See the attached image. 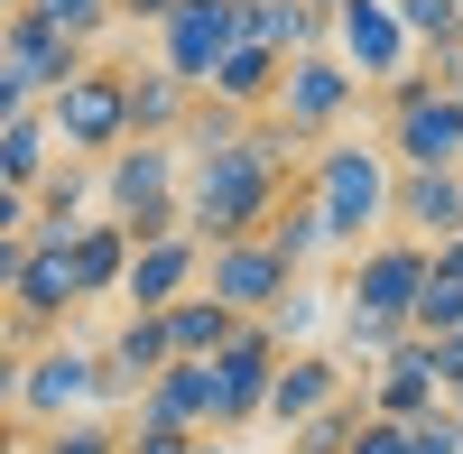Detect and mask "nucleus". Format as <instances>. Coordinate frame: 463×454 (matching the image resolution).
<instances>
[{
    "label": "nucleus",
    "instance_id": "nucleus-45",
    "mask_svg": "<svg viewBox=\"0 0 463 454\" xmlns=\"http://www.w3.org/2000/svg\"><path fill=\"white\" fill-rule=\"evenodd\" d=\"M0 454H19V418H0Z\"/></svg>",
    "mask_w": 463,
    "mask_h": 454
},
{
    "label": "nucleus",
    "instance_id": "nucleus-35",
    "mask_svg": "<svg viewBox=\"0 0 463 454\" xmlns=\"http://www.w3.org/2000/svg\"><path fill=\"white\" fill-rule=\"evenodd\" d=\"M399 334H408L399 316H371V307H343V362H362V371H371L380 353L399 344Z\"/></svg>",
    "mask_w": 463,
    "mask_h": 454
},
{
    "label": "nucleus",
    "instance_id": "nucleus-36",
    "mask_svg": "<svg viewBox=\"0 0 463 454\" xmlns=\"http://www.w3.org/2000/svg\"><path fill=\"white\" fill-rule=\"evenodd\" d=\"M408 454H463V418L436 399L427 418H408Z\"/></svg>",
    "mask_w": 463,
    "mask_h": 454
},
{
    "label": "nucleus",
    "instance_id": "nucleus-27",
    "mask_svg": "<svg viewBox=\"0 0 463 454\" xmlns=\"http://www.w3.org/2000/svg\"><path fill=\"white\" fill-rule=\"evenodd\" d=\"M260 241L279 251L288 270H316V260L334 251V241H325V213H316V195H279V213L260 222Z\"/></svg>",
    "mask_w": 463,
    "mask_h": 454
},
{
    "label": "nucleus",
    "instance_id": "nucleus-17",
    "mask_svg": "<svg viewBox=\"0 0 463 454\" xmlns=\"http://www.w3.org/2000/svg\"><path fill=\"white\" fill-rule=\"evenodd\" d=\"M84 307L74 297V270H65V251H47V241H28V260H19V288H10V344L28 334V344H47V334Z\"/></svg>",
    "mask_w": 463,
    "mask_h": 454
},
{
    "label": "nucleus",
    "instance_id": "nucleus-34",
    "mask_svg": "<svg viewBox=\"0 0 463 454\" xmlns=\"http://www.w3.org/2000/svg\"><path fill=\"white\" fill-rule=\"evenodd\" d=\"M37 19L47 28H65V37H84V47H102L111 28H121V10H111V0H28Z\"/></svg>",
    "mask_w": 463,
    "mask_h": 454
},
{
    "label": "nucleus",
    "instance_id": "nucleus-31",
    "mask_svg": "<svg viewBox=\"0 0 463 454\" xmlns=\"http://www.w3.org/2000/svg\"><path fill=\"white\" fill-rule=\"evenodd\" d=\"M362 418H371V408H362V390H343V399H325V408H316V418H306L288 445H297V454H343Z\"/></svg>",
    "mask_w": 463,
    "mask_h": 454
},
{
    "label": "nucleus",
    "instance_id": "nucleus-3",
    "mask_svg": "<svg viewBox=\"0 0 463 454\" xmlns=\"http://www.w3.org/2000/svg\"><path fill=\"white\" fill-rule=\"evenodd\" d=\"M390 148H362V139H316V176H306V195L325 213V241L334 251H362L390 232Z\"/></svg>",
    "mask_w": 463,
    "mask_h": 454
},
{
    "label": "nucleus",
    "instance_id": "nucleus-1",
    "mask_svg": "<svg viewBox=\"0 0 463 454\" xmlns=\"http://www.w3.org/2000/svg\"><path fill=\"white\" fill-rule=\"evenodd\" d=\"M297 130L279 111H250L241 139H213V148H185V232L204 251L213 241H250L288 195V167H297Z\"/></svg>",
    "mask_w": 463,
    "mask_h": 454
},
{
    "label": "nucleus",
    "instance_id": "nucleus-10",
    "mask_svg": "<svg viewBox=\"0 0 463 454\" xmlns=\"http://www.w3.org/2000/svg\"><path fill=\"white\" fill-rule=\"evenodd\" d=\"M288 279H306V270H288V260H279V251H269V241L250 232V241H213L195 288H204V297H222L232 316H269V307L288 297Z\"/></svg>",
    "mask_w": 463,
    "mask_h": 454
},
{
    "label": "nucleus",
    "instance_id": "nucleus-29",
    "mask_svg": "<svg viewBox=\"0 0 463 454\" xmlns=\"http://www.w3.org/2000/svg\"><path fill=\"white\" fill-rule=\"evenodd\" d=\"M390 10H399V28L417 37V56H427L436 74L463 56V0H390Z\"/></svg>",
    "mask_w": 463,
    "mask_h": 454
},
{
    "label": "nucleus",
    "instance_id": "nucleus-52",
    "mask_svg": "<svg viewBox=\"0 0 463 454\" xmlns=\"http://www.w3.org/2000/svg\"><path fill=\"white\" fill-rule=\"evenodd\" d=\"M288 454H297V445H288Z\"/></svg>",
    "mask_w": 463,
    "mask_h": 454
},
{
    "label": "nucleus",
    "instance_id": "nucleus-22",
    "mask_svg": "<svg viewBox=\"0 0 463 454\" xmlns=\"http://www.w3.org/2000/svg\"><path fill=\"white\" fill-rule=\"evenodd\" d=\"M167 362H176V353H167V325H158V316H121V334L102 344V390H111V399H121V390L139 399Z\"/></svg>",
    "mask_w": 463,
    "mask_h": 454
},
{
    "label": "nucleus",
    "instance_id": "nucleus-24",
    "mask_svg": "<svg viewBox=\"0 0 463 454\" xmlns=\"http://www.w3.org/2000/svg\"><path fill=\"white\" fill-rule=\"evenodd\" d=\"M158 325H167V353H185V362H213L232 334H241L250 316H232L222 297H204V288H185L176 307H158Z\"/></svg>",
    "mask_w": 463,
    "mask_h": 454
},
{
    "label": "nucleus",
    "instance_id": "nucleus-15",
    "mask_svg": "<svg viewBox=\"0 0 463 454\" xmlns=\"http://www.w3.org/2000/svg\"><path fill=\"white\" fill-rule=\"evenodd\" d=\"M195 279H204V241H195V232H158V241L130 251V270H121V307H130V316H158V307H176Z\"/></svg>",
    "mask_w": 463,
    "mask_h": 454
},
{
    "label": "nucleus",
    "instance_id": "nucleus-21",
    "mask_svg": "<svg viewBox=\"0 0 463 454\" xmlns=\"http://www.w3.org/2000/svg\"><path fill=\"white\" fill-rule=\"evenodd\" d=\"M65 270H74V297H84V307H93V297H121V270H130V232H121V222H74V241H65Z\"/></svg>",
    "mask_w": 463,
    "mask_h": 454
},
{
    "label": "nucleus",
    "instance_id": "nucleus-46",
    "mask_svg": "<svg viewBox=\"0 0 463 454\" xmlns=\"http://www.w3.org/2000/svg\"><path fill=\"white\" fill-rule=\"evenodd\" d=\"M445 408H454V418H463V371H454V381H445Z\"/></svg>",
    "mask_w": 463,
    "mask_h": 454
},
{
    "label": "nucleus",
    "instance_id": "nucleus-44",
    "mask_svg": "<svg viewBox=\"0 0 463 454\" xmlns=\"http://www.w3.org/2000/svg\"><path fill=\"white\" fill-rule=\"evenodd\" d=\"M195 454H241V445H232L222 427H204V436H195Z\"/></svg>",
    "mask_w": 463,
    "mask_h": 454
},
{
    "label": "nucleus",
    "instance_id": "nucleus-18",
    "mask_svg": "<svg viewBox=\"0 0 463 454\" xmlns=\"http://www.w3.org/2000/svg\"><path fill=\"white\" fill-rule=\"evenodd\" d=\"M390 232H408V241L463 232V167H399L390 176Z\"/></svg>",
    "mask_w": 463,
    "mask_h": 454
},
{
    "label": "nucleus",
    "instance_id": "nucleus-43",
    "mask_svg": "<svg viewBox=\"0 0 463 454\" xmlns=\"http://www.w3.org/2000/svg\"><path fill=\"white\" fill-rule=\"evenodd\" d=\"M28 102H37V93L19 84V74H10V65H0V121H19V111H28Z\"/></svg>",
    "mask_w": 463,
    "mask_h": 454
},
{
    "label": "nucleus",
    "instance_id": "nucleus-48",
    "mask_svg": "<svg viewBox=\"0 0 463 454\" xmlns=\"http://www.w3.org/2000/svg\"><path fill=\"white\" fill-rule=\"evenodd\" d=\"M10 10H28V0H0V19H10Z\"/></svg>",
    "mask_w": 463,
    "mask_h": 454
},
{
    "label": "nucleus",
    "instance_id": "nucleus-16",
    "mask_svg": "<svg viewBox=\"0 0 463 454\" xmlns=\"http://www.w3.org/2000/svg\"><path fill=\"white\" fill-rule=\"evenodd\" d=\"M343 390H353V371H343V353H316V344H297V353H279V371H269V408H260V418L297 436V427L316 418L325 399H343Z\"/></svg>",
    "mask_w": 463,
    "mask_h": 454
},
{
    "label": "nucleus",
    "instance_id": "nucleus-6",
    "mask_svg": "<svg viewBox=\"0 0 463 454\" xmlns=\"http://www.w3.org/2000/svg\"><path fill=\"white\" fill-rule=\"evenodd\" d=\"M102 399H111L102 390V353H84V344H37L19 362V418L28 427H56V418L102 408Z\"/></svg>",
    "mask_w": 463,
    "mask_h": 454
},
{
    "label": "nucleus",
    "instance_id": "nucleus-25",
    "mask_svg": "<svg viewBox=\"0 0 463 454\" xmlns=\"http://www.w3.org/2000/svg\"><path fill=\"white\" fill-rule=\"evenodd\" d=\"M241 37H260L279 56H306L334 37V10H316V0H241Z\"/></svg>",
    "mask_w": 463,
    "mask_h": 454
},
{
    "label": "nucleus",
    "instance_id": "nucleus-30",
    "mask_svg": "<svg viewBox=\"0 0 463 454\" xmlns=\"http://www.w3.org/2000/svg\"><path fill=\"white\" fill-rule=\"evenodd\" d=\"M19 454H121V427H111L102 408H74V418H56V427L19 436Z\"/></svg>",
    "mask_w": 463,
    "mask_h": 454
},
{
    "label": "nucleus",
    "instance_id": "nucleus-47",
    "mask_svg": "<svg viewBox=\"0 0 463 454\" xmlns=\"http://www.w3.org/2000/svg\"><path fill=\"white\" fill-rule=\"evenodd\" d=\"M445 93H454V102H463V56H454V65H445Z\"/></svg>",
    "mask_w": 463,
    "mask_h": 454
},
{
    "label": "nucleus",
    "instance_id": "nucleus-37",
    "mask_svg": "<svg viewBox=\"0 0 463 454\" xmlns=\"http://www.w3.org/2000/svg\"><path fill=\"white\" fill-rule=\"evenodd\" d=\"M204 427H121V454H195Z\"/></svg>",
    "mask_w": 463,
    "mask_h": 454
},
{
    "label": "nucleus",
    "instance_id": "nucleus-11",
    "mask_svg": "<svg viewBox=\"0 0 463 454\" xmlns=\"http://www.w3.org/2000/svg\"><path fill=\"white\" fill-rule=\"evenodd\" d=\"M325 47L353 65L362 84H390L399 65H417V37L399 28L390 0H334V37H325Z\"/></svg>",
    "mask_w": 463,
    "mask_h": 454
},
{
    "label": "nucleus",
    "instance_id": "nucleus-5",
    "mask_svg": "<svg viewBox=\"0 0 463 454\" xmlns=\"http://www.w3.org/2000/svg\"><path fill=\"white\" fill-rule=\"evenodd\" d=\"M353 93H362V74L343 65L334 47H306V56H288L279 65V93H269V111L316 148V139H334L343 130V111H353Z\"/></svg>",
    "mask_w": 463,
    "mask_h": 454
},
{
    "label": "nucleus",
    "instance_id": "nucleus-28",
    "mask_svg": "<svg viewBox=\"0 0 463 454\" xmlns=\"http://www.w3.org/2000/svg\"><path fill=\"white\" fill-rule=\"evenodd\" d=\"M185 102H195V93H185L167 65L158 74H130V139H176L185 130Z\"/></svg>",
    "mask_w": 463,
    "mask_h": 454
},
{
    "label": "nucleus",
    "instance_id": "nucleus-49",
    "mask_svg": "<svg viewBox=\"0 0 463 454\" xmlns=\"http://www.w3.org/2000/svg\"><path fill=\"white\" fill-rule=\"evenodd\" d=\"M0 344H10V307H0Z\"/></svg>",
    "mask_w": 463,
    "mask_h": 454
},
{
    "label": "nucleus",
    "instance_id": "nucleus-9",
    "mask_svg": "<svg viewBox=\"0 0 463 454\" xmlns=\"http://www.w3.org/2000/svg\"><path fill=\"white\" fill-rule=\"evenodd\" d=\"M241 37V0H176V10L158 19V65L176 74L185 93H204V74H213V56Z\"/></svg>",
    "mask_w": 463,
    "mask_h": 454
},
{
    "label": "nucleus",
    "instance_id": "nucleus-41",
    "mask_svg": "<svg viewBox=\"0 0 463 454\" xmlns=\"http://www.w3.org/2000/svg\"><path fill=\"white\" fill-rule=\"evenodd\" d=\"M0 418H19V353L0 344Z\"/></svg>",
    "mask_w": 463,
    "mask_h": 454
},
{
    "label": "nucleus",
    "instance_id": "nucleus-51",
    "mask_svg": "<svg viewBox=\"0 0 463 454\" xmlns=\"http://www.w3.org/2000/svg\"><path fill=\"white\" fill-rule=\"evenodd\" d=\"M454 344H463V325H454Z\"/></svg>",
    "mask_w": 463,
    "mask_h": 454
},
{
    "label": "nucleus",
    "instance_id": "nucleus-13",
    "mask_svg": "<svg viewBox=\"0 0 463 454\" xmlns=\"http://www.w3.org/2000/svg\"><path fill=\"white\" fill-rule=\"evenodd\" d=\"M436 399H445L436 344H427V334H399V344L371 362V390H362V408H371V418H399V427H408V418H427Z\"/></svg>",
    "mask_w": 463,
    "mask_h": 454
},
{
    "label": "nucleus",
    "instance_id": "nucleus-38",
    "mask_svg": "<svg viewBox=\"0 0 463 454\" xmlns=\"http://www.w3.org/2000/svg\"><path fill=\"white\" fill-rule=\"evenodd\" d=\"M343 454H408V427H399V418H362Z\"/></svg>",
    "mask_w": 463,
    "mask_h": 454
},
{
    "label": "nucleus",
    "instance_id": "nucleus-33",
    "mask_svg": "<svg viewBox=\"0 0 463 454\" xmlns=\"http://www.w3.org/2000/svg\"><path fill=\"white\" fill-rule=\"evenodd\" d=\"M260 325H269V334H279V353H297V344H306V334H316V325H325V288H316V279H288V297H279V307H269Z\"/></svg>",
    "mask_w": 463,
    "mask_h": 454
},
{
    "label": "nucleus",
    "instance_id": "nucleus-42",
    "mask_svg": "<svg viewBox=\"0 0 463 454\" xmlns=\"http://www.w3.org/2000/svg\"><path fill=\"white\" fill-rule=\"evenodd\" d=\"M10 232H28V195H19V185H0V241H10Z\"/></svg>",
    "mask_w": 463,
    "mask_h": 454
},
{
    "label": "nucleus",
    "instance_id": "nucleus-4",
    "mask_svg": "<svg viewBox=\"0 0 463 454\" xmlns=\"http://www.w3.org/2000/svg\"><path fill=\"white\" fill-rule=\"evenodd\" d=\"M37 111H47V130H56L65 158H111V148L130 139V74L121 65H84L74 84H56Z\"/></svg>",
    "mask_w": 463,
    "mask_h": 454
},
{
    "label": "nucleus",
    "instance_id": "nucleus-12",
    "mask_svg": "<svg viewBox=\"0 0 463 454\" xmlns=\"http://www.w3.org/2000/svg\"><path fill=\"white\" fill-rule=\"evenodd\" d=\"M0 65L47 102L56 84H74V74L93 65V47H84V37H65V28H47L37 10H10V19H0Z\"/></svg>",
    "mask_w": 463,
    "mask_h": 454
},
{
    "label": "nucleus",
    "instance_id": "nucleus-40",
    "mask_svg": "<svg viewBox=\"0 0 463 454\" xmlns=\"http://www.w3.org/2000/svg\"><path fill=\"white\" fill-rule=\"evenodd\" d=\"M19 260H28V232L0 241V307H10V288H19Z\"/></svg>",
    "mask_w": 463,
    "mask_h": 454
},
{
    "label": "nucleus",
    "instance_id": "nucleus-19",
    "mask_svg": "<svg viewBox=\"0 0 463 454\" xmlns=\"http://www.w3.org/2000/svg\"><path fill=\"white\" fill-rule=\"evenodd\" d=\"M93 213V158H56L47 176L28 185V241H47V251H65L74 241V222Z\"/></svg>",
    "mask_w": 463,
    "mask_h": 454
},
{
    "label": "nucleus",
    "instance_id": "nucleus-7",
    "mask_svg": "<svg viewBox=\"0 0 463 454\" xmlns=\"http://www.w3.org/2000/svg\"><path fill=\"white\" fill-rule=\"evenodd\" d=\"M269 371H279V334L250 316V325L213 353V427H222V436L260 427V408H269Z\"/></svg>",
    "mask_w": 463,
    "mask_h": 454
},
{
    "label": "nucleus",
    "instance_id": "nucleus-50",
    "mask_svg": "<svg viewBox=\"0 0 463 454\" xmlns=\"http://www.w3.org/2000/svg\"><path fill=\"white\" fill-rule=\"evenodd\" d=\"M316 10H334V0H316Z\"/></svg>",
    "mask_w": 463,
    "mask_h": 454
},
{
    "label": "nucleus",
    "instance_id": "nucleus-26",
    "mask_svg": "<svg viewBox=\"0 0 463 454\" xmlns=\"http://www.w3.org/2000/svg\"><path fill=\"white\" fill-rule=\"evenodd\" d=\"M56 158H65V148H56V130H47V111H37V102L19 111V121H0V185H19V195H28Z\"/></svg>",
    "mask_w": 463,
    "mask_h": 454
},
{
    "label": "nucleus",
    "instance_id": "nucleus-2",
    "mask_svg": "<svg viewBox=\"0 0 463 454\" xmlns=\"http://www.w3.org/2000/svg\"><path fill=\"white\" fill-rule=\"evenodd\" d=\"M93 195L130 232V251L158 232H185V148L176 139H121L111 158H93Z\"/></svg>",
    "mask_w": 463,
    "mask_h": 454
},
{
    "label": "nucleus",
    "instance_id": "nucleus-14",
    "mask_svg": "<svg viewBox=\"0 0 463 454\" xmlns=\"http://www.w3.org/2000/svg\"><path fill=\"white\" fill-rule=\"evenodd\" d=\"M390 167H463V102L436 84V93H417L390 111Z\"/></svg>",
    "mask_w": 463,
    "mask_h": 454
},
{
    "label": "nucleus",
    "instance_id": "nucleus-32",
    "mask_svg": "<svg viewBox=\"0 0 463 454\" xmlns=\"http://www.w3.org/2000/svg\"><path fill=\"white\" fill-rule=\"evenodd\" d=\"M463 325V270H436L427 260V288H417V307H408V334H454Z\"/></svg>",
    "mask_w": 463,
    "mask_h": 454
},
{
    "label": "nucleus",
    "instance_id": "nucleus-23",
    "mask_svg": "<svg viewBox=\"0 0 463 454\" xmlns=\"http://www.w3.org/2000/svg\"><path fill=\"white\" fill-rule=\"evenodd\" d=\"M279 47H260V37H232V47L213 56V74H204V93L213 102H232V111H269V93H279Z\"/></svg>",
    "mask_w": 463,
    "mask_h": 454
},
{
    "label": "nucleus",
    "instance_id": "nucleus-39",
    "mask_svg": "<svg viewBox=\"0 0 463 454\" xmlns=\"http://www.w3.org/2000/svg\"><path fill=\"white\" fill-rule=\"evenodd\" d=\"M111 10H121V28H158V19L176 10V0H111Z\"/></svg>",
    "mask_w": 463,
    "mask_h": 454
},
{
    "label": "nucleus",
    "instance_id": "nucleus-20",
    "mask_svg": "<svg viewBox=\"0 0 463 454\" xmlns=\"http://www.w3.org/2000/svg\"><path fill=\"white\" fill-rule=\"evenodd\" d=\"M130 427H213V362H167L158 381L139 390V418Z\"/></svg>",
    "mask_w": 463,
    "mask_h": 454
},
{
    "label": "nucleus",
    "instance_id": "nucleus-8",
    "mask_svg": "<svg viewBox=\"0 0 463 454\" xmlns=\"http://www.w3.org/2000/svg\"><path fill=\"white\" fill-rule=\"evenodd\" d=\"M417 288H427V241H408V232H380L353 251V279H343V307H371V316H399L417 307Z\"/></svg>",
    "mask_w": 463,
    "mask_h": 454
}]
</instances>
